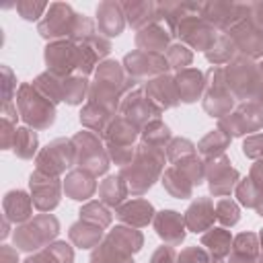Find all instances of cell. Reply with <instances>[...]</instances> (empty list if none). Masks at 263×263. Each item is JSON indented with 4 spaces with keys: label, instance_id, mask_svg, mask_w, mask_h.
<instances>
[{
    "label": "cell",
    "instance_id": "cell-52",
    "mask_svg": "<svg viewBox=\"0 0 263 263\" xmlns=\"http://www.w3.org/2000/svg\"><path fill=\"white\" fill-rule=\"evenodd\" d=\"M249 18L263 29V2H251L249 4Z\"/></svg>",
    "mask_w": 263,
    "mask_h": 263
},
{
    "label": "cell",
    "instance_id": "cell-29",
    "mask_svg": "<svg viewBox=\"0 0 263 263\" xmlns=\"http://www.w3.org/2000/svg\"><path fill=\"white\" fill-rule=\"evenodd\" d=\"M201 245L210 251V257H214V261H220L230 253L232 236L224 228H210V232L201 236Z\"/></svg>",
    "mask_w": 263,
    "mask_h": 263
},
{
    "label": "cell",
    "instance_id": "cell-53",
    "mask_svg": "<svg viewBox=\"0 0 263 263\" xmlns=\"http://www.w3.org/2000/svg\"><path fill=\"white\" fill-rule=\"evenodd\" d=\"M25 263H60L58 259H55V255L49 251V247L45 249V251H41V253H37V255H33V257H29Z\"/></svg>",
    "mask_w": 263,
    "mask_h": 263
},
{
    "label": "cell",
    "instance_id": "cell-39",
    "mask_svg": "<svg viewBox=\"0 0 263 263\" xmlns=\"http://www.w3.org/2000/svg\"><path fill=\"white\" fill-rule=\"evenodd\" d=\"M14 152L21 158H31L37 152V134L29 127L16 129V138H14Z\"/></svg>",
    "mask_w": 263,
    "mask_h": 263
},
{
    "label": "cell",
    "instance_id": "cell-35",
    "mask_svg": "<svg viewBox=\"0 0 263 263\" xmlns=\"http://www.w3.org/2000/svg\"><path fill=\"white\" fill-rule=\"evenodd\" d=\"M234 53H236V45H234V41L230 39L228 33H222V35H218V39L214 41V45L205 51V58H208L214 66H220V64L232 62Z\"/></svg>",
    "mask_w": 263,
    "mask_h": 263
},
{
    "label": "cell",
    "instance_id": "cell-21",
    "mask_svg": "<svg viewBox=\"0 0 263 263\" xmlns=\"http://www.w3.org/2000/svg\"><path fill=\"white\" fill-rule=\"evenodd\" d=\"M171 37L173 33L168 31L166 25L162 23H152L146 29L138 31L136 35V45L140 51H150V53H160L164 49H168L171 45Z\"/></svg>",
    "mask_w": 263,
    "mask_h": 263
},
{
    "label": "cell",
    "instance_id": "cell-44",
    "mask_svg": "<svg viewBox=\"0 0 263 263\" xmlns=\"http://www.w3.org/2000/svg\"><path fill=\"white\" fill-rule=\"evenodd\" d=\"M191 60H193V53H191V49L185 45V43H175V45H171L168 49H166V62H168V66L171 68H175V70H187V66L191 64Z\"/></svg>",
    "mask_w": 263,
    "mask_h": 263
},
{
    "label": "cell",
    "instance_id": "cell-25",
    "mask_svg": "<svg viewBox=\"0 0 263 263\" xmlns=\"http://www.w3.org/2000/svg\"><path fill=\"white\" fill-rule=\"evenodd\" d=\"M117 218L129 226L142 228L154 220V210L146 199H132L117 208Z\"/></svg>",
    "mask_w": 263,
    "mask_h": 263
},
{
    "label": "cell",
    "instance_id": "cell-50",
    "mask_svg": "<svg viewBox=\"0 0 263 263\" xmlns=\"http://www.w3.org/2000/svg\"><path fill=\"white\" fill-rule=\"evenodd\" d=\"M242 152L249 156V158H263V134H253L245 140L242 144Z\"/></svg>",
    "mask_w": 263,
    "mask_h": 263
},
{
    "label": "cell",
    "instance_id": "cell-33",
    "mask_svg": "<svg viewBox=\"0 0 263 263\" xmlns=\"http://www.w3.org/2000/svg\"><path fill=\"white\" fill-rule=\"evenodd\" d=\"M127 191L129 189H127V185H125V181H123L121 175L107 177L101 183V187H99V199L103 203H107V205H119L123 201V197L127 195Z\"/></svg>",
    "mask_w": 263,
    "mask_h": 263
},
{
    "label": "cell",
    "instance_id": "cell-12",
    "mask_svg": "<svg viewBox=\"0 0 263 263\" xmlns=\"http://www.w3.org/2000/svg\"><path fill=\"white\" fill-rule=\"evenodd\" d=\"M263 127V107L257 103H245L234 113L220 119V129L228 136H242L247 132H257Z\"/></svg>",
    "mask_w": 263,
    "mask_h": 263
},
{
    "label": "cell",
    "instance_id": "cell-32",
    "mask_svg": "<svg viewBox=\"0 0 263 263\" xmlns=\"http://www.w3.org/2000/svg\"><path fill=\"white\" fill-rule=\"evenodd\" d=\"M162 185H164V189H166L173 197H179V199L191 197V191H193V183H191L177 166H171V168L164 171V175H162Z\"/></svg>",
    "mask_w": 263,
    "mask_h": 263
},
{
    "label": "cell",
    "instance_id": "cell-20",
    "mask_svg": "<svg viewBox=\"0 0 263 263\" xmlns=\"http://www.w3.org/2000/svg\"><path fill=\"white\" fill-rule=\"evenodd\" d=\"M146 99L158 109H168V107H175L179 103V95H177V86H175V78L162 74V76H156L154 80H150L146 84Z\"/></svg>",
    "mask_w": 263,
    "mask_h": 263
},
{
    "label": "cell",
    "instance_id": "cell-46",
    "mask_svg": "<svg viewBox=\"0 0 263 263\" xmlns=\"http://www.w3.org/2000/svg\"><path fill=\"white\" fill-rule=\"evenodd\" d=\"M238 218H240V210L230 197H224L216 203V220H220L224 226H234Z\"/></svg>",
    "mask_w": 263,
    "mask_h": 263
},
{
    "label": "cell",
    "instance_id": "cell-24",
    "mask_svg": "<svg viewBox=\"0 0 263 263\" xmlns=\"http://www.w3.org/2000/svg\"><path fill=\"white\" fill-rule=\"evenodd\" d=\"M175 86H177L179 101L193 103V101H197L201 97V90L205 86V78H203V74L199 70L187 68V70H181L175 76Z\"/></svg>",
    "mask_w": 263,
    "mask_h": 263
},
{
    "label": "cell",
    "instance_id": "cell-27",
    "mask_svg": "<svg viewBox=\"0 0 263 263\" xmlns=\"http://www.w3.org/2000/svg\"><path fill=\"white\" fill-rule=\"evenodd\" d=\"M101 236H103V228L97 224H90L86 220H80V222L72 224V228H70V240L80 249L99 247Z\"/></svg>",
    "mask_w": 263,
    "mask_h": 263
},
{
    "label": "cell",
    "instance_id": "cell-8",
    "mask_svg": "<svg viewBox=\"0 0 263 263\" xmlns=\"http://www.w3.org/2000/svg\"><path fill=\"white\" fill-rule=\"evenodd\" d=\"M76 21V12L66 2H51L43 18L39 21V35L51 41H62L64 37L70 39L72 27Z\"/></svg>",
    "mask_w": 263,
    "mask_h": 263
},
{
    "label": "cell",
    "instance_id": "cell-16",
    "mask_svg": "<svg viewBox=\"0 0 263 263\" xmlns=\"http://www.w3.org/2000/svg\"><path fill=\"white\" fill-rule=\"evenodd\" d=\"M119 111H121V115H125V119H129L136 127H138V125L144 127L146 123L158 119V115H160V111L142 95V90H132V92H127V95L121 99V103H119Z\"/></svg>",
    "mask_w": 263,
    "mask_h": 263
},
{
    "label": "cell",
    "instance_id": "cell-37",
    "mask_svg": "<svg viewBox=\"0 0 263 263\" xmlns=\"http://www.w3.org/2000/svg\"><path fill=\"white\" fill-rule=\"evenodd\" d=\"M90 263H134V259H132V255L117 249L113 242L105 240L92 251Z\"/></svg>",
    "mask_w": 263,
    "mask_h": 263
},
{
    "label": "cell",
    "instance_id": "cell-17",
    "mask_svg": "<svg viewBox=\"0 0 263 263\" xmlns=\"http://www.w3.org/2000/svg\"><path fill=\"white\" fill-rule=\"evenodd\" d=\"M205 177L210 181V189L214 195H228L238 181L236 168L230 166V160L224 154L210 162V166L205 168Z\"/></svg>",
    "mask_w": 263,
    "mask_h": 263
},
{
    "label": "cell",
    "instance_id": "cell-51",
    "mask_svg": "<svg viewBox=\"0 0 263 263\" xmlns=\"http://www.w3.org/2000/svg\"><path fill=\"white\" fill-rule=\"evenodd\" d=\"M150 263H177V253L171 245H162L154 251L152 261Z\"/></svg>",
    "mask_w": 263,
    "mask_h": 263
},
{
    "label": "cell",
    "instance_id": "cell-3",
    "mask_svg": "<svg viewBox=\"0 0 263 263\" xmlns=\"http://www.w3.org/2000/svg\"><path fill=\"white\" fill-rule=\"evenodd\" d=\"M16 105L23 119L35 129L49 127L55 119V105L47 101L33 84H23L16 92Z\"/></svg>",
    "mask_w": 263,
    "mask_h": 263
},
{
    "label": "cell",
    "instance_id": "cell-31",
    "mask_svg": "<svg viewBox=\"0 0 263 263\" xmlns=\"http://www.w3.org/2000/svg\"><path fill=\"white\" fill-rule=\"evenodd\" d=\"M107 240H109V242H113L117 249H121V251H123V253H127V255H132V253L140 251V249H142V245H144L142 234H140L138 230H134L132 226H115V228L109 232Z\"/></svg>",
    "mask_w": 263,
    "mask_h": 263
},
{
    "label": "cell",
    "instance_id": "cell-41",
    "mask_svg": "<svg viewBox=\"0 0 263 263\" xmlns=\"http://www.w3.org/2000/svg\"><path fill=\"white\" fill-rule=\"evenodd\" d=\"M142 136H144V142H146V144L156 146V148L164 146V144L171 140V132H168V127H166L160 119H154V121L146 123Z\"/></svg>",
    "mask_w": 263,
    "mask_h": 263
},
{
    "label": "cell",
    "instance_id": "cell-7",
    "mask_svg": "<svg viewBox=\"0 0 263 263\" xmlns=\"http://www.w3.org/2000/svg\"><path fill=\"white\" fill-rule=\"evenodd\" d=\"M58 230H60L58 220L51 214H41L14 232V245L23 251H35L47 245L51 238H55Z\"/></svg>",
    "mask_w": 263,
    "mask_h": 263
},
{
    "label": "cell",
    "instance_id": "cell-30",
    "mask_svg": "<svg viewBox=\"0 0 263 263\" xmlns=\"http://www.w3.org/2000/svg\"><path fill=\"white\" fill-rule=\"evenodd\" d=\"M136 136H138V127L129 119H125V117L113 119L111 125L105 132L107 144H113V146H132Z\"/></svg>",
    "mask_w": 263,
    "mask_h": 263
},
{
    "label": "cell",
    "instance_id": "cell-11",
    "mask_svg": "<svg viewBox=\"0 0 263 263\" xmlns=\"http://www.w3.org/2000/svg\"><path fill=\"white\" fill-rule=\"evenodd\" d=\"M249 18V4L238 2H203V21L216 31H230L240 21Z\"/></svg>",
    "mask_w": 263,
    "mask_h": 263
},
{
    "label": "cell",
    "instance_id": "cell-42",
    "mask_svg": "<svg viewBox=\"0 0 263 263\" xmlns=\"http://www.w3.org/2000/svg\"><path fill=\"white\" fill-rule=\"evenodd\" d=\"M177 168H179L193 185H199V183H203V179H205V166H203V162H201L195 154H191V156H187V158H181V160L177 162Z\"/></svg>",
    "mask_w": 263,
    "mask_h": 263
},
{
    "label": "cell",
    "instance_id": "cell-47",
    "mask_svg": "<svg viewBox=\"0 0 263 263\" xmlns=\"http://www.w3.org/2000/svg\"><path fill=\"white\" fill-rule=\"evenodd\" d=\"M16 12L25 18V21H37L39 16H43L45 12H47V8H49V4L47 2H33V0H18L16 4Z\"/></svg>",
    "mask_w": 263,
    "mask_h": 263
},
{
    "label": "cell",
    "instance_id": "cell-19",
    "mask_svg": "<svg viewBox=\"0 0 263 263\" xmlns=\"http://www.w3.org/2000/svg\"><path fill=\"white\" fill-rule=\"evenodd\" d=\"M97 25L99 31L107 37H117L123 27H125V12H123V2L107 0L97 6Z\"/></svg>",
    "mask_w": 263,
    "mask_h": 263
},
{
    "label": "cell",
    "instance_id": "cell-48",
    "mask_svg": "<svg viewBox=\"0 0 263 263\" xmlns=\"http://www.w3.org/2000/svg\"><path fill=\"white\" fill-rule=\"evenodd\" d=\"M191 154H195V146L185 138H175L166 146V156H168L171 162H179L181 158H187Z\"/></svg>",
    "mask_w": 263,
    "mask_h": 263
},
{
    "label": "cell",
    "instance_id": "cell-22",
    "mask_svg": "<svg viewBox=\"0 0 263 263\" xmlns=\"http://www.w3.org/2000/svg\"><path fill=\"white\" fill-rule=\"evenodd\" d=\"M123 12H125V21L142 31L152 23H158V12H160V2H152V0H140V2H123Z\"/></svg>",
    "mask_w": 263,
    "mask_h": 263
},
{
    "label": "cell",
    "instance_id": "cell-34",
    "mask_svg": "<svg viewBox=\"0 0 263 263\" xmlns=\"http://www.w3.org/2000/svg\"><path fill=\"white\" fill-rule=\"evenodd\" d=\"M80 121H82V125L88 127V132H97V134H105L107 127L111 125L109 123V111L103 109L101 105H95V103H88L82 109Z\"/></svg>",
    "mask_w": 263,
    "mask_h": 263
},
{
    "label": "cell",
    "instance_id": "cell-5",
    "mask_svg": "<svg viewBox=\"0 0 263 263\" xmlns=\"http://www.w3.org/2000/svg\"><path fill=\"white\" fill-rule=\"evenodd\" d=\"M72 144L76 148V162L82 171L90 175H103L109 166V156L105 148L101 146L95 132H78L72 138Z\"/></svg>",
    "mask_w": 263,
    "mask_h": 263
},
{
    "label": "cell",
    "instance_id": "cell-55",
    "mask_svg": "<svg viewBox=\"0 0 263 263\" xmlns=\"http://www.w3.org/2000/svg\"><path fill=\"white\" fill-rule=\"evenodd\" d=\"M2 263H18L16 253L10 247H2Z\"/></svg>",
    "mask_w": 263,
    "mask_h": 263
},
{
    "label": "cell",
    "instance_id": "cell-1",
    "mask_svg": "<svg viewBox=\"0 0 263 263\" xmlns=\"http://www.w3.org/2000/svg\"><path fill=\"white\" fill-rule=\"evenodd\" d=\"M132 86H134V78L125 76L121 64L107 60V62L99 64L95 82L90 84V90H88V99H90V103L101 105L103 109L113 113L117 109V105L121 103V97Z\"/></svg>",
    "mask_w": 263,
    "mask_h": 263
},
{
    "label": "cell",
    "instance_id": "cell-10",
    "mask_svg": "<svg viewBox=\"0 0 263 263\" xmlns=\"http://www.w3.org/2000/svg\"><path fill=\"white\" fill-rule=\"evenodd\" d=\"M78 62H80V47L78 43H72L70 39L51 41L45 47L47 70L60 78H68L70 72L78 70Z\"/></svg>",
    "mask_w": 263,
    "mask_h": 263
},
{
    "label": "cell",
    "instance_id": "cell-57",
    "mask_svg": "<svg viewBox=\"0 0 263 263\" xmlns=\"http://www.w3.org/2000/svg\"><path fill=\"white\" fill-rule=\"evenodd\" d=\"M255 263H263V255H259V257H257V261H255Z\"/></svg>",
    "mask_w": 263,
    "mask_h": 263
},
{
    "label": "cell",
    "instance_id": "cell-6",
    "mask_svg": "<svg viewBox=\"0 0 263 263\" xmlns=\"http://www.w3.org/2000/svg\"><path fill=\"white\" fill-rule=\"evenodd\" d=\"M226 76V86L232 92V97L238 99H249L257 92V84H259V66L253 64V60L238 55L234 58L228 68L224 70Z\"/></svg>",
    "mask_w": 263,
    "mask_h": 263
},
{
    "label": "cell",
    "instance_id": "cell-4",
    "mask_svg": "<svg viewBox=\"0 0 263 263\" xmlns=\"http://www.w3.org/2000/svg\"><path fill=\"white\" fill-rule=\"evenodd\" d=\"M205 92H203V109L212 117H226L234 105V97L226 86L224 68L212 66L205 74Z\"/></svg>",
    "mask_w": 263,
    "mask_h": 263
},
{
    "label": "cell",
    "instance_id": "cell-14",
    "mask_svg": "<svg viewBox=\"0 0 263 263\" xmlns=\"http://www.w3.org/2000/svg\"><path fill=\"white\" fill-rule=\"evenodd\" d=\"M228 35L234 41L236 51H240V55L249 60L263 55V29L257 27L251 18H245L238 25H234L228 31Z\"/></svg>",
    "mask_w": 263,
    "mask_h": 263
},
{
    "label": "cell",
    "instance_id": "cell-56",
    "mask_svg": "<svg viewBox=\"0 0 263 263\" xmlns=\"http://www.w3.org/2000/svg\"><path fill=\"white\" fill-rule=\"evenodd\" d=\"M255 261H257V259H253V257H247V255H238V253H232L228 263H255Z\"/></svg>",
    "mask_w": 263,
    "mask_h": 263
},
{
    "label": "cell",
    "instance_id": "cell-45",
    "mask_svg": "<svg viewBox=\"0 0 263 263\" xmlns=\"http://www.w3.org/2000/svg\"><path fill=\"white\" fill-rule=\"evenodd\" d=\"M232 253L238 255H247L257 259L259 257V238L253 232H240L234 240H232Z\"/></svg>",
    "mask_w": 263,
    "mask_h": 263
},
{
    "label": "cell",
    "instance_id": "cell-36",
    "mask_svg": "<svg viewBox=\"0 0 263 263\" xmlns=\"http://www.w3.org/2000/svg\"><path fill=\"white\" fill-rule=\"evenodd\" d=\"M228 144H230V136L218 127V129L210 132V134L197 144V150H199L201 156H205V158H218V156H222V152L226 150Z\"/></svg>",
    "mask_w": 263,
    "mask_h": 263
},
{
    "label": "cell",
    "instance_id": "cell-2",
    "mask_svg": "<svg viewBox=\"0 0 263 263\" xmlns=\"http://www.w3.org/2000/svg\"><path fill=\"white\" fill-rule=\"evenodd\" d=\"M164 164V152L156 146H150L146 142H142L136 148V156L129 164L121 166V177L127 185V189L134 195H142L146 189L152 187V183L156 181V177L160 175Z\"/></svg>",
    "mask_w": 263,
    "mask_h": 263
},
{
    "label": "cell",
    "instance_id": "cell-58",
    "mask_svg": "<svg viewBox=\"0 0 263 263\" xmlns=\"http://www.w3.org/2000/svg\"><path fill=\"white\" fill-rule=\"evenodd\" d=\"M259 238H261V247H263V230H261V236Z\"/></svg>",
    "mask_w": 263,
    "mask_h": 263
},
{
    "label": "cell",
    "instance_id": "cell-18",
    "mask_svg": "<svg viewBox=\"0 0 263 263\" xmlns=\"http://www.w3.org/2000/svg\"><path fill=\"white\" fill-rule=\"evenodd\" d=\"M154 228H156V234L171 247L175 245H181L183 238H185V216H181L179 212H173V210H164V212H158L154 216Z\"/></svg>",
    "mask_w": 263,
    "mask_h": 263
},
{
    "label": "cell",
    "instance_id": "cell-38",
    "mask_svg": "<svg viewBox=\"0 0 263 263\" xmlns=\"http://www.w3.org/2000/svg\"><path fill=\"white\" fill-rule=\"evenodd\" d=\"M86 78L84 76H68L62 80V101L70 105H78L86 95Z\"/></svg>",
    "mask_w": 263,
    "mask_h": 263
},
{
    "label": "cell",
    "instance_id": "cell-13",
    "mask_svg": "<svg viewBox=\"0 0 263 263\" xmlns=\"http://www.w3.org/2000/svg\"><path fill=\"white\" fill-rule=\"evenodd\" d=\"M125 72L129 78H146V76H162L171 68L166 62V55L162 53H150V51H132L123 60Z\"/></svg>",
    "mask_w": 263,
    "mask_h": 263
},
{
    "label": "cell",
    "instance_id": "cell-26",
    "mask_svg": "<svg viewBox=\"0 0 263 263\" xmlns=\"http://www.w3.org/2000/svg\"><path fill=\"white\" fill-rule=\"evenodd\" d=\"M64 189L72 199H88L97 189L95 175H90L82 168L72 171V173H68L66 181H64Z\"/></svg>",
    "mask_w": 263,
    "mask_h": 263
},
{
    "label": "cell",
    "instance_id": "cell-49",
    "mask_svg": "<svg viewBox=\"0 0 263 263\" xmlns=\"http://www.w3.org/2000/svg\"><path fill=\"white\" fill-rule=\"evenodd\" d=\"M177 263H210V253L201 247H187L177 255Z\"/></svg>",
    "mask_w": 263,
    "mask_h": 263
},
{
    "label": "cell",
    "instance_id": "cell-40",
    "mask_svg": "<svg viewBox=\"0 0 263 263\" xmlns=\"http://www.w3.org/2000/svg\"><path fill=\"white\" fill-rule=\"evenodd\" d=\"M80 220H86L90 224H97L101 228L109 226L111 222V214L109 210L103 205V201H88L82 210H80Z\"/></svg>",
    "mask_w": 263,
    "mask_h": 263
},
{
    "label": "cell",
    "instance_id": "cell-43",
    "mask_svg": "<svg viewBox=\"0 0 263 263\" xmlns=\"http://www.w3.org/2000/svg\"><path fill=\"white\" fill-rule=\"evenodd\" d=\"M236 197H238V201H240L242 205H247V208H257V203H259L261 197H263V189H259V187L251 181V177H249V179H242V181L236 183Z\"/></svg>",
    "mask_w": 263,
    "mask_h": 263
},
{
    "label": "cell",
    "instance_id": "cell-9",
    "mask_svg": "<svg viewBox=\"0 0 263 263\" xmlns=\"http://www.w3.org/2000/svg\"><path fill=\"white\" fill-rule=\"evenodd\" d=\"M76 162V148L72 144V140H53L51 144H47L39 156H37V171L58 177L60 173H64L70 164Z\"/></svg>",
    "mask_w": 263,
    "mask_h": 263
},
{
    "label": "cell",
    "instance_id": "cell-59",
    "mask_svg": "<svg viewBox=\"0 0 263 263\" xmlns=\"http://www.w3.org/2000/svg\"><path fill=\"white\" fill-rule=\"evenodd\" d=\"M216 263H220V261H216Z\"/></svg>",
    "mask_w": 263,
    "mask_h": 263
},
{
    "label": "cell",
    "instance_id": "cell-28",
    "mask_svg": "<svg viewBox=\"0 0 263 263\" xmlns=\"http://www.w3.org/2000/svg\"><path fill=\"white\" fill-rule=\"evenodd\" d=\"M31 203L33 199L25 193V191H10L4 197V212H6V220H14V222H25L31 216Z\"/></svg>",
    "mask_w": 263,
    "mask_h": 263
},
{
    "label": "cell",
    "instance_id": "cell-15",
    "mask_svg": "<svg viewBox=\"0 0 263 263\" xmlns=\"http://www.w3.org/2000/svg\"><path fill=\"white\" fill-rule=\"evenodd\" d=\"M31 195H33V203L37 210L41 212H49L53 210L58 203H60V179L58 177H51V175H45L41 171H35L31 175Z\"/></svg>",
    "mask_w": 263,
    "mask_h": 263
},
{
    "label": "cell",
    "instance_id": "cell-23",
    "mask_svg": "<svg viewBox=\"0 0 263 263\" xmlns=\"http://www.w3.org/2000/svg\"><path fill=\"white\" fill-rule=\"evenodd\" d=\"M216 208L210 197H197L185 212V224L191 232H203L214 226Z\"/></svg>",
    "mask_w": 263,
    "mask_h": 263
},
{
    "label": "cell",
    "instance_id": "cell-54",
    "mask_svg": "<svg viewBox=\"0 0 263 263\" xmlns=\"http://www.w3.org/2000/svg\"><path fill=\"white\" fill-rule=\"evenodd\" d=\"M251 181H253L259 189H263V158H259V160L253 164V168H251Z\"/></svg>",
    "mask_w": 263,
    "mask_h": 263
}]
</instances>
